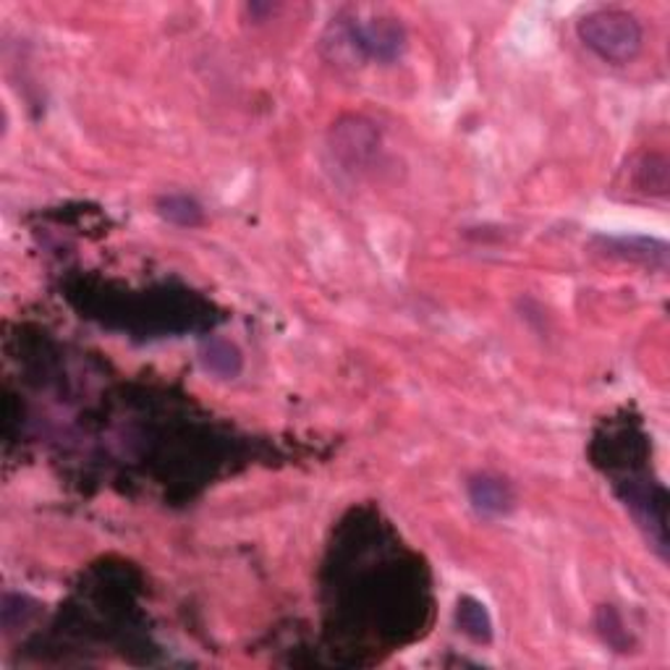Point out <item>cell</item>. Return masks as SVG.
<instances>
[{
    "label": "cell",
    "mask_w": 670,
    "mask_h": 670,
    "mask_svg": "<svg viewBox=\"0 0 670 670\" xmlns=\"http://www.w3.org/2000/svg\"><path fill=\"white\" fill-rule=\"evenodd\" d=\"M576 35L602 61L613 66L632 63L645 45V30L634 13L621 9H597L581 16Z\"/></svg>",
    "instance_id": "6da1fadb"
},
{
    "label": "cell",
    "mask_w": 670,
    "mask_h": 670,
    "mask_svg": "<svg viewBox=\"0 0 670 670\" xmlns=\"http://www.w3.org/2000/svg\"><path fill=\"white\" fill-rule=\"evenodd\" d=\"M346 37L351 48L380 63H393L407 48V32L396 19L388 16H375L369 22H349Z\"/></svg>",
    "instance_id": "7a4b0ae2"
},
{
    "label": "cell",
    "mask_w": 670,
    "mask_h": 670,
    "mask_svg": "<svg viewBox=\"0 0 670 670\" xmlns=\"http://www.w3.org/2000/svg\"><path fill=\"white\" fill-rule=\"evenodd\" d=\"M597 251L610 257V260L636 262L645 268H658L660 273L668 270V244L660 238L647 236H597Z\"/></svg>",
    "instance_id": "3957f363"
},
{
    "label": "cell",
    "mask_w": 670,
    "mask_h": 670,
    "mask_svg": "<svg viewBox=\"0 0 670 670\" xmlns=\"http://www.w3.org/2000/svg\"><path fill=\"white\" fill-rule=\"evenodd\" d=\"M469 501H472L474 510L487 519H497V516H508L516 506L514 487L506 480L495 474H477L469 480Z\"/></svg>",
    "instance_id": "277c9868"
},
{
    "label": "cell",
    "mask_w": 670,
    "mask_h": 670,
    "mask_svg": "<svg viewBox=\"0 0 670 670\" xmlns=\"http://www.w3.org/2000/svg\"><path fill=\"white\" fill-rule=\"evenodd\" d=\"M456 623H459V632L477 642V645L493 642V619H490L487 608L477 597H461L459 606H456Z\"/></svg>",
    "instance_id": "5b68a950"
},
{
    "label": "cell",
    "mask_w": 670,
    "mask_h": 670,
    "mask_svg": "<svg viewBox=\"0 0 670 670\" xmlns=\"http://www.w3.org/2000/svg\"><path fill=\"white\" fill-rule=\"evenodd\" d=\"M199 356H202L208 373L223 377V380H234L242 373V354H238L234 343L223 341V338H210L199 351Z\"/></svg>",
    "instance_id": "8992f818"
},
{
    "label": "cell",
    "mask_w": 670,
    "mask_h": 670,
    "mask_svg": "<svg viewBox=\"0 0 670 670\" xmlns=\"http://www.w3.org/2000/svg\"><path fill=\"white\" fill-rule=\"evenodd\" d=\"M157 212L165 218L168 223L181 225V228H195V225L202 223V208L195 197L189 195H168L157 202Z\"/></svg>",
    "instance_id": "52a82bcc"
},
{
    "label": "cell",
    "mask_w": 670,
    "mask_h": 670,
    "mask_svg": "<svg viewBox=\"0 0 670 670\" xmlns=\"http://www.w3.org/2000/svg\"><path fill=\"white\" fill-rule=\"evenodd\" d=\"M597 628H600L602 639H606L608 647H613L615 653H628L632 639H628V632L623 628L621 615L615 613L613 608L610 606L600 608V613H597Z\"/></svg>",
    "instance_id": "ba28073f"
}]
</instances>
